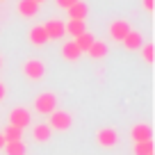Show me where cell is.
<instances>
[{
    "label": "cell",
    "mask_w": 155,
    "mask_h": 155,
    "mask_svg": "<svg viewBox=\"0 0 155 155\" xmlns=\"http://www.w3.org/2000/svg\"><path fill=\"white\" fill-rule=\"evenodd\" d=\"M73 41H75V46L80 48V53H87V50H89V46H91L94 41H96V37H94L91 32H82V34H78V37L73 39Z\"/></svg>",
    "instance_id": "obj_15"
},
{
    "label": "cell",
    "mask_w": 155,
    "mask_h": 155,
    "mask_svg": "<svg viewBox=\"0 0 155 155\" xmlns=\"http://www.w3.org/2000/svg\"><path fill=\"white\" fill-rule=\"evenodd\" d=\"M64 30H66V34H71V37L75 39L78 34L87 32V21H73V18H68V23H64Z\"/></svg>",
    "instance_id": "obj_13"
},
{
    "label": "cell",
    "mask_w": 155,
    "mask_h": 155,
    "mask_svg": "<svg viewBox=\"0 0 155 155\" xmlns=\"http://www.w3.org/2000/svg\"><path fill=\"white\" fill-rule=\"evenodd\" d=\"M2 137H5V141H21V137H23V130L16 126H7L5 132H2Z\"/></svg>",
    "instance_id": "obj_19"
},
{
    "label": "cell",
    "mask_w": 155,
    "mask_h": 155,
    "mask_svg": "<svg viewBox=\"0 0 155 155\" xmlns=\"http://www.w3.org/2000/svg\"><path fill=\"white\" fill-rule=\"evenodd\" d=\"M130 137H132V141H148L150 137H153V130H150V126H146V123H137V126H132Z\"/></svg>",
    "instance_id": "obj_10"
},
{
    "label": "cell",
    "mask_w": 155,
    "mask_h": 155,
    "mask_svg": "<svg viewBox=\"0 0 155 155\" xmlns=\"http://www.w3.org/2000/svg\"><path fill=\"white\" fill-rule=\"evenodd\" d=\"M153 2H155V0H144V9L146 12H153Z\"/></svg>",
    "instance_id": "obj_23"
},
{
    "label": "cell",
    "mask_w": 155,
    "mask_h": 155,
    "mask_svg": "<svg viewBox=\"0 0 155 155\" xmlns=\"http://www.w3.org/2000/svg\"><path fill=\"white\" fill-rule=\"evenodd\" d=\"M28 39H30V44H32V46H46V41H48V34H46L44 25H34V28L30 30Z\"/></svg>",
    "instance_id": "obj_11"
},
{
    "label": "cell",
    "mask_w": 155,
    "mask_h": 155,
    "mask_svg": "<svg viewBox=\"0 0 155 155\" xmlns=\"http://www.w3.org/2000/svg\"><path fill=\"white\" fill-rule=\"evenodd\" d=\"M73 2H78V0H57V7H62V9H68Z\"/></svg>",
    "instance_id": "obj_22"
},
{
    "label": "cell",
    "mask_w": 155,
    "mask_h": 155,
    "mask_svg": "<svg viewBox=\"0 0 155 155\" xmlns=\"http://www.w3.org/2000/svg\"><path fill=\"white\" fill-rule=\"evenodd\" d=\"M132 150H135V155H150L153 153V141H135V146H132Z\"/></svg>",
    "instance_id": "obj_20"
},
{
    "label": "cell",
    "mask_w": 155,
    "mask_h": 155,
    "mask_svg": "<svg viewBox=\"0 0 155 155\" xmlns=\"http://www.w3.org/2000/svg\"><path fill=\"white\" fill-rule=\"evenodd\" d=\"M141 55H144V59L148 64H153V44H146L144 50H141Z\"/></svg>",
    "instance_id": "obj_21"
},
{
    "label": "cell",
    "mask_w": 155,
    "mask_h": 155,
    "mask_svg": "<svg viewBox=\"0 0 155 155\" xmlns=\"http://www.w3.org/2000/svg\"><path fill=\"white\" fill-rule=\"evenodd\" d=\"M0 68H2V57H0Z\"/></svg>",
    "instance_id": "obj_27"
},
{
    "label": "cell",
    "mask_w": 155,
    "mask_h": 155,
    "mask_svg": "<svg viewBox=\"0 0 155 155\" xmlns=\"http://www.w3.org/2000/svg\"><path fill=\"white\" fill-rule=\"evenodd\" d=\"M59 55H62L66 62H78V59L82 57V53H80V48L75 46V41H64L62 48H59Z\"/></svg>",
    "instance_id": "obj_9"
},
{
    "label": "cell",
    "mask_w": 155,
    "mask_h": 155,
    "mask_svg": "<svg viewBox=\"0 0 155 155\" xmlns=\"http://www.w3.org/2000/svg\"><path fill=\"white\" fill-rule=\"evenodd\" d=\"M87 55H89L91 59H103V57H107V46L103 44V41H98V39H96V41L89 46Z\"/></svg>",
    "instance_id": "obj_16"
},
{
    "label": "cell",
    "mask_w": 155,
    "mask_h": 155,
    "mask_svg": "<svg viewBox=\"0 0 155 155\" xmlns=\"http://www.w3.org/2000/svg\"><path fill=\"white\" fill-rule=\"evenodd\" d=\"M32 135H34V139H37V141H41V144H44V141H48V139H50L53 130H50L48 123H39V126H34V128H32Z\"/></svg>",
    "instance_id": "obj_17"
},
{
    "label": "cell",
    "mask_w": 155,
    "mask_h": 155,
    "mask_svg": "<svg viewBox=\"0 0 155 155\" xmlns=\"http://www.w3.org/2000/svg\"><path fill=\"white\" fill-rule=\"evenodd\" d=\"M2 98H5V84L0 82V101H2Z\"/></svg>",
    "instance_id": "obj_24"
},
{
    "label": "cell",
    "mask_w": 155,
    "mask_h": 155,
    "mask_svg": "<svg viewBox=\"0 0 155 155\" xmlns=\"http://www.w3.org/2000/svg\"><path fill=\"white\" fill-rule=\"evenodd\" d=\"M23 75L30 78V80H41L46 75V64L41 59H28L23 64Z\"/></svg>",
    "instance_id": "obj_3"
},
{
    "label": "cell",
    "mask_w": 155,
    "mask_h": 155,
    "mask_svg": "<svg viewBox=\"0 0 155 155\" xmlns=\"http://www.w3.org/2000/svg\"><path fill=\"white\" fill-rule=\"evenodd\" d=\"M34 2H37V5H41V2H46V0H34Z\"/></svg>",
    "instance_id": "obj_26"
},
{
    "label": "cell",
    "mask_w": 155,
    "mask_h": 155,
    "mask_svg": "<svg viewBox=\"0 0 155 155\" xmlns=\"http://www.w3.org/2000/svg\"><path fill=\"white\" fill-rule=\"evenodd\" d=\"M66 12H68V18H73V21H87V16H89V5L84 2V0H78V2H73Z\"/></svg>",
    "instance_id": "obj_8"
},
{
    "label": "cell",
    "mask_w": 155,
    "mask_h": 155,
    "mask_svg": "<svg viewBox=\"0 0 155 155\" xmlns=\"http://www.w3.org/2000/svg\"><path fill=\"white\" fill-rule=\"evenodd\" d=\"M128 32H130V23H128L126 18H116V21L110 23V39H114L116 44L123 41Z\"/></svg>",
    "instance_id": "obj_6"
},
{
    "label": "cell",
    "mask_w": 155,
    "mask_h": 155,
    "mask_svg": "<svg viewBox=\"0 0 155 155\" xmlns=\"http://www.w3.org/2000/svg\"><path fill=\"white\" fill-rule=\"evenodd\" d=\"M50 116V130H57V132H66V130H71V126H73V116L68 114V112H64V110H55L53 114H48Z\"/></svg>",
    "instance_id": "obj_2"
},
{
    "label": "cell",
    "mask_w": 155,
    "mask_h": 155,
    "mask_svg": "<svg viewBox=\"0 0 155 155\" xmlns=\"http://www.w3.org/2000/svg\"><path fill=\"white\" fill-rule=\"evenodd\" d=\"M5 155H25L28 148H25L23 141H5Z\"/></svg>",
    "instance_id": "obj_18"
},
{
    "label": "cell",
    "mask_w": 155,
    "mask_h": 155,
    "mask_svg": "<svg viewBox=\"0 0 155 155\" xmlns=\"http://www.w3.org/2000/svg\"><path fill=\"white\" fill-rule=\"evenodd\" d=\"M96 141L103 146V148H112V146L119 144V132L114 128H101L96 132Z\"/></svg>",
    "instance_id": "obj_7"
},
{
    "label": "cell",
    "mask_w": 155,
    "mask_h": 155,
    "mask_svg": "<svg viewBox=\"0 0 155 155\" xmlns=\"http://www.w3.org/2000/svg\"><path fill=\"white\" fill-rule=\"evenodd\" d=\"M37 12H39V5L34 0H21L18 2V14L23 18H32V16H37Z\"/></svg>",
    "instance_id": "obj_14"
},
{
    "label": "cell",
    "mask_w": 155,
    "mask_h": 155,
    "mask_svg": "<svg viewBox=\"0 0 155 155\" xmlns=\"http://www.w3.org/2000/svg\"><path fill=\"white\" fill-rule=\"evenodd\" d=\"M34 110L39 112V114H53L55 110H57V96H55L53 91H44L39 94L37 98H34Z\"/></svg>",
    "instance_id": "obj_1"
},
{
    "label": "cell",
    "mask_w": 155,
    "mask_h": 155,
    "mask_svg": "<svg viewBox=\"0 0 155 155\" xmlns=\"http://www.w3.org/2000/svg\"><path fill=\"white\" fill-rule=\"evenodd\" d=\"M30 123H32V116H30V112L25 110V107H14V110L9 112V126H16V128H28Z\"/></svg>",
    "instance_id": "obj_4"
},
{
    "label": "cell",
    "mask_w": 155,
    "mask_h": 155,
    "mask_svg": "<svg viewBox=\"0 0 155 155\" xmlns=\"http://www.w3.org/2000/svg\"><path fill=\"white\" fill-rule=\"evenodd\" d=\"M150 155H153V153H150Z\"/></svg>",
    "instance_id": "obj_28"
},
{
    "label": "cell",
    "mask_w": 155,
    "mask_h": 155,
    "mask_svg": "<svg viewBox=\"0 0 155 155\" xmlns=\"http://www.w3.org/2000/svg\"><path fill=\"white\" fill-rule=\"evenodd\" d=\"M5 148V137H2V132H0V150Z\"/></svg>",
    "instance_id": "obj_25"
},
{
    "label": "cell",
    "mask_w": 155,
    "mask_h": 155,
    "mask_svg": "<svg viewBox=\"0 0 155 155\" xmlns=\"http://www.w3.org/2000/svg\"><path fill=\"white\" fill-rule=\"evenodd\" d=\"M44 30H46V34H48V41H57V39H62L64 34H66L62 18H48L44 23Z\"/></svg>",
    "instance_id": "obj_5"
},
{
    "label": "cell",
    "mask_w": 155,
    "mask_h": 155,
    "mask_svg": "<svg viewBox=\"0 0 155 155\" xmlns=\"http://www.w3.org/2000/svg\"><path fill=\"white\" fill-rule=\"evenodd\" d=\"M121 44L126 46L128 50H137V48H141V46H144V37H141L139 32H135V30H130V32L126 34V39H123Z\"/></svg>",
    "instance_id": "obj_12"
}]
</instances>
